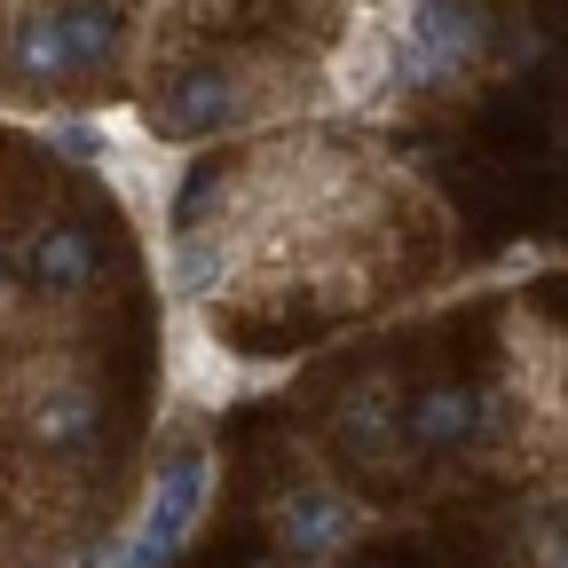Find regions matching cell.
<instances>
[{
    "label": "cell",
    "instance_id": "6da1fadb",
    "mask_svg": "<svg viewBox=\"0 0 568 568\" xmlns=\"http://www.w3.org/2000/svg\"><path fill=\"white\" fill-rule=\"evenodd\" d=\"M205 497H213V458L205 450H174L151 474V489H142V514L119 537H103L80 568H174L190 529H197V514H205Z\"/></svg>",
    "mask_w": 568,
    "mask_h": 568
},
{
    "label": "cell",
    "instance_id": "7a4b0ae2",
    "mask_svg": "<svg viewBox=\"0 0 568 568\" xmlns=\"http://www.w3.org/2000/svg\"><path fill=\"white\" fill-rule=\"evenodd\" d=\"M489 48V17L474 0H403L395 17V80L403 88H450Z\"/></svg>",
    "mask_w": 568,
    "mask_h": 568
},
{
    "label": "cell",
    "instance_id": "3957f363",
    "mask_svg": "<svg viewBox=\"0 0 568 568\" xmlns=\"http://www.w3.org/2000/svg\"><path fill=\"white\" fill-rule=\"evenodd\" d=\"M245 103H253V88L237 80L230 63H197V71H182L174 88H159V95H151L142 126L166 134V142H197V134H213V126H230Z\"/></svg>",
    "mask_w": 568,
    "mask_h": 568
},
{
    "label": "cell",
    "instance_id": "277c9868",
    "mask_svg": "<svg viewBox=\"0 0 568 568\" xmlns=\"http://www.w3.org/2000/svg\"><path fill=\"white\" fill-rule=\"evenodd\" d=\"M276 545L293 552V560H324V552H339L347 537H355V497H339L332 481H301V489H284L276 497Z\"/></svg>",
    "mask_w": 568,
    "mask_h": 568
},
{
    "label": "cell",
    "instance_id": "5b68a950",
    "mask_svg": "<svg viewBox=\"0 0 568 568\" xmlns=\"http://www.w3.org/2000/svg\"><path fill=\"white\" fill-rule=\"evenodd\" d=\"M324 80H332L339 103H379V95L395 88V24L372 17V9H355V17L339 24V48H332V63H324Z\"/></svg>",
    "mask_w": 568,
    "mask_h": 568
},
{
    "label": "cell",
    "instance_id": "8992f818",
    "mask_svg": "<svg viewBox=\"0 0 568 568\" xmlns=\"http://www.w3.org/2000/svg\"><path fill=\"white\" fill-rule=\"evenodd\" d=\"M166 395H174V403H205V410H222V403L237 395L230 355L205 339L197 316H174V324H166Z\"/></svg>",
    "mask_w": 568,
    "mask_h": 568
},
{
    "label": "cell",
    "instance_id": "52a82bcc",
    "mask_svg": "<svg viewBox=\"0 0 568 568\" xmlns=\"http://www.w3.org/2000/svg\"><path fill=\"white\" fill-rule=\"evenodd\" d=\"M237 261H245V237L222 222V230H182L174 237V253H166V284L182 301H197V293H222V284L237 276Z\"/></svg>",
    "mask_w": 568,
    "mask_h": 568
},
{
    "label": "cell",
    "instance_id": "ba28073f",
    "mask_svg": "<svg viewBox=\"0 0 568 568\" xmlns=\"http://www.w3.org/2000/svg\"><path fill=\"white\" fill-rule=\"evenodd\" d=\"M9 71L24 88H63L71 80V48H63V17L55 9H17V24H9Z\"/></svg>",
    "mask_w": 568,
    "mask_h": 568
},
{
    "label": "cell",
    "instance_id": "9c48e42d",
    "mask_svg": "<svg viewBox=\"0 0 568 568\" xmlns=\"http://www.w3.org/2000/svg\"><path fill=\"white\" fill-rule=\"evenodd\" d=\"M24 268H32L40 293H80V284L95 276V237H88L80 222H55V230H40V237H32Z\"/></svg>",
    "mask_w": 568,
    "mask_h": 568
},
{
    "label": "cell",
    "instance_id": "30bf717a",
    "mask_svg": "<svg viewBox=\"0 0 568 568\" xmlns=\"http://www.w3.org/2000/svg\"><path fill=\"white\" fill-rule=\"evenodd\" d=\"M474 426H481V395L474 387H426L410 403V443L418 450H458Z\"/></svg>",
    "mask_w": 568,
    "mask_h": 568
},
{
    "label": "cell",
    "instance_id": "8fae6325",
    "mask_svg": "<svg viewBox=\"0 0 568 568\" xmlns=\"http://www.w3.org/2000/svg\"><path fill=\"white\" fill-rule=\"evenodd\" d=\"M55 17H63L71 71H103L119 55V9H111V0H71V9H55Z\"/></svg>",
    "mask_w": 568,
    "mask_h": 568
},
{
    "label": "cell",
    "instance_id": "7c38bea8",
    "mask_svg": "<svg viewBox=\"0 0 568 568\" xmlns=\"http://www.w3.org/2000/svg\"><path fill=\"white\" fill-rule=\"evenodd\" d=\"M95 435V395H80V387H71V395H48L40 410H32V443L40 450H80Z\"/></svg>",
    "mask_w": 568,
    "mask_h": 568
},
{
    "label": "cell",
    "instance_id": "4fadbf2b",
    "mask_svg": "<svg viewBox=\"0 0 568 568\" xmlns=\"http://www.w3.org/2000/svg\"><path fill=\"white\" fill-rule=\"evenodd\" d=\"M339 426H347V443H379V435H387V387H379V379H364V387L347 395Z\"/></svg>",
    "mask_w": 568,
    "mask_h": 568
},
{
    "label": "cell",
    "instance_id": "5bb4252c",
    "mask_svg": "<svg viewBox=\"0 0 568 568\" xmlns=\"http://www.w3.org/2000/svg\"><path fill=\"white\" fill-rule=\"evenodd\" d=\"M55 142H63V159H88V166L111 159V151H103V126H55Z\"/></svg>",
    "mask_w": 568,
    "mask_h": 568
},
{
    "label": "cell",
    "instance_id": "9a60e30c",
    "mask_svg": "<svg viewBox=\"0 0 568 568\" xmlns=\"http://www.w3.org/2000/svg\"><path fill=\"white\" fill-rule=\"evenodd\" d=\"M545 568H568V537H552V545H545Z\"/></svg>",
    "mask_w": 568,
    "mask_h": 568
},
{
    "label": "cell",
    "instance_id": "2e32d148",
    "mask_svg": "<svg viewBox=\"0 0 568 568\" xmlns=\"http://www.w3.org/2000/svg\"><path fill=\"white\" fill-rule=\"evenodd\" d=\"M253 568H276V560H253Z\"/></svg>",
    "mask_w": 568,
    "mask_h": 568
}]
</instances>
